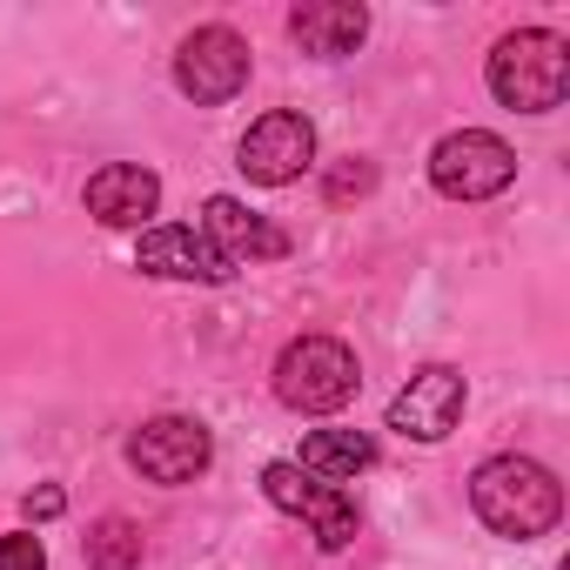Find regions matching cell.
Instances as JSON below:
<instances>
[{
    "instance_id": "6da1fadb",
    "label": "cell",
    "mask_w": 570,
    "mask_h": 570,
    "mask_svg": "<svg viewBox=\"0 0 570 570\" xmlns=\"http://www.w3.org/2000/svg\"><path fill=\"white\" fill-rule=\"evenodd\" d=\"M470 510H476L497 537L530 543V537H550V530H557L563 490H557V476H550L537 456H490V463H476V476H470Z\"/></svg>"
},
{
    "instance_id": "7a4b0ae2",
    "label": "cell",
    "mask_w": 570,
    "mask_h": 570,
    "mask_svg": "<svg viewBox=\"0 0 570 570\" xmlns=\"http://www.w3.org/2000/svg\"><path fill=\"white\" fill-rule=\"evenodd\" d=\"M490 95L517 115H550L570 95V41L550 28H517L490 55Z\"/></svg>"
},
{
    "instance_id": "3957f363",
    "label": "cell",
    "mask_w": 570,
    "mask_h": 570,
    "mask_svg": "<svg viewBox=\"0 0 570 570\" xmlns=\"http://www.w3.org/2000/svg\"><path fill=\"white\" fill-rule=\"evenodd\" d=\"M356 390H363L356 350L336 343V336H296L275 356V396L296 416H330V410L356 403Z\"/></svg>"
},
{
    "instance_id": "277c9868",
    "label": "cell",
    "mask_w": 570,
    "mask_h": 570,
    "mask_svg": "<svg viewBox=\"0 0 570 570\" xmlns=\"http://www.w3.org/2000/svg\"><path fill=\"white\" fill-rule=\"evenodd\" d=\"M517 181V148L490 128H456L430 148V188L450 202H490Z\"/></svg>"
},
{
    "instance_id": "5b68a950",
    "label": "cell",
    "mask_w": 570,
    "mask_h": 570,
    "mask_svg": "<svg viewBox=\"0 0 570 570\" xmlns=\"http://www.w3.org/2000/svg\"><path fill=\"white\" fill-rule=\"evenodd\" d=\"M262 497H268L275 510L303 517V523L316 530V543H323V550H350V543H356V530H363L356 497H350V490H336V483H316V476H309V470H296L289 456L262 470Z\"/></svg>"
},
{
    "instance_id": "8992f818",
    "label": "cell",
    "mask_w": 570,
    "mask_h": 570,
    "mask_svg": "<svg viewBox=\"0 0 570 570\" xmlns=\"http://www.w3.org/2000/svg\"><path fill=\"white\" fill-rule=\"evenodd\" d=\"M128 463H135V476H148L161 490H181V483H195L215 463V436L195 416H148L128 436Z\"/></svg>"
},
{
    "instance_id": "52a82bcc",
    "label": "cell",
    "mask_w": 570,
    "mask_h": 570,
    "mask_svg": "<svg viewBox=\"0 0 570 570\" xmlns=\"http://www.w3.org/2000/svg\"><path fill=\"white\" fill-rule=\"evenodd\" d=\"M175 88L195 108H222L248 88V41L235 28H195L175 55Z\"/></svg>"
},
{
    "instance_id": "ba28073f",
    "label": "cell",
    "mask_w": 570,
    "mask_h": 570,
    "mask_svg": "<svg viewBox=\"0 0 570 570\" xmlns=\"http://www.w3.org/2000/svg\"><path fill=\"white\" fill-rule=\"evenodd\" d=\"M309 161H316V128H309V115H296V108H275V115L248 121V135H242V148H235V168H242L248 181H262V188L303 181Z\"/></svg>"
},
{
    "instance_id": "9c48e42d",
    "label": "cell",
    "mask_w": 570,
    "mask_h": 570,
    "mask_svg": "<svg viewBox=\"0 0 570 570\" xmlns=\"http://www.w3.org/2000/svg\"><path fill=\"white\" fill-rule=\"evenodd\" d=\"M463 403H470L463 376H456L450 363H430V370H416V376L396 390L390 430H396V436H416V443H443V436L463 423Z\"/></svg>"
},
{
    "instance_id": "30bf717a",
    "label": "cell",
    "mask_w": 570,
    "mask_h": 570,
    "mask_svg": "<svg viewBox=\"0 0 570 570\" xmlns=\"http://www.w3.org/2000/svg\"><path fill=\"white\" fill-rule=\"evenodd\" d=\"M81 202H88V215L101 228H148V215L161 208V181L141 161H108V168L88 175Z\"/></svg>"
},
{
    "instance_id": "8fae6325",
    "label": "cell",
    "mask_w": 570,
    "mask_h": 570,
    "mask_svg": "<svg viewBox=\"0 0 570 570\" xmlns=\"http://www.w3.org/2000/svg\"><path fill=\"white\" fill-rule=\"evenodd\" d=\"M135 268H141V275H161V282H228V275H235V268L215 255V242H208L202 228H181V222L148 228L141 248H135Z\"/></svg>"
},
{
    "instance_id": "7c38bea8",
    "label": "cell",
    "mask_w": 570,
    "mask_h": 570,
    "mask_svg": "<svg viewBox=\"0 0 570 570\" xmlns=\"http://www.w3.org/2000/svg\"><path fill=\"white\" fill-rule=\"evenodd\" d=\"M202 235L215 242V255L235 268V262H275L289 255V235H282L275 222H262L255 208H242L235 195H208L202 202Z\"/></svg>"
},
{
    "instance_id": "4fadbf2b",
    "label": "cell",
    "mask_w": 570,
    "mask_h": 570,
    "mask_svg": "<svg viewBox=\"0 0 570 570\" xmlns=\"http://www.w3.org/2000/svg\"><path fill=\"white\" fill-rule=\"evenodd\" d=\"M289 35L303 55L316 61H343L370 41V8H356V0H303V8L289 14Z\"/></svg>"
},
{
    "instance_id": "5bb4252c",
    "label": "cell",
    "mask_w": 570,
    "mask_h": 570,
    "mask_svg": "<svg viewBox=\"0 0 570 570\" xmlns=\"http://www.w3.org/2000/svg\"><path fill=\"white\" fill-rule=\"evenodd\" d=\"M296 470H309L316 483H356L370 463H376V436L370 430H309L303 436V456H289Z\"/></svg>"
},
{
    "instance_id": "9a60e30c",
    "label": "cell",
    "mask_w": 570,
    "mask_h": 570,
    "mask_svg": "<svg viewBox=\"0 0 570 570\" xmlns=\"http://www.w3.org/2000/svg\"><path fill=\"white\" fill-rule=\"evenodd\" d=\"M141 550H148V543H141V523H128V517H95L88 537H81L88 570H135Z\"/></svg>"
},
{
    "instance_id": "2e32d148",
    "label": "cell",
    "mask_w": 570,
    "mask_h": 570,
    "mask_svg": "<svg viewBox=\"0 0 570 570\" xmlns=\"http://www.w3.org/2000/svg\"><path fill=\"white\" fill-rule=\"evenodd\" d=\"M0 570H48V550L35 530H14V537H0Z\"/></svg>"
},
{
    "instance_id": "e0dca14e",
    "label": "cell",
    "mask_w": 570,
    "mask_h": 570,
    "mask_svg": "<svg viewBox=\"0 0 570 570\" xmlns=\"http://www.w3.org/2000/svg\"><path fill=\"white\" fill-rule=\"evenodd\" d=\"M376 188V168L363 161V155H350L336 175H330V202H350V195H370Z\"/></svg>"
},
{
    "instance_id": "ac0fdd59",
    "label": "cell",
    "mask_w": 570,
    "mask_h": 570,
    "mask_svg": "<svg viewBox=\"0 0 570 570\" xmlns=\"http://www.w3.org/2000/svg\"><path fill=\"white\" fill-rule=\"evenodd\" d=\"M21 510H28V523H55V517L68 510V490H61V483H41V490H28Z\"/></svg>"
}]
</instances>
